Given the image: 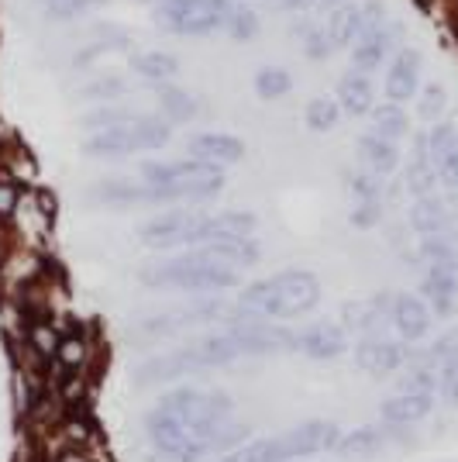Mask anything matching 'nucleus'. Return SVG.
I'll use <instances>...</instances> for the list:
<instances>
[{
	"instance_id": "obj_1",
	"label": "nucleus",
	"mask_w": 458,
	"mask_h": 462,
	"mask_svg": "<svg viewBox=\"0 0 458 462\" xmlns=\"http://www.w3.org/2000/svg\"><path fill=\"white\" fill-rule=\"evenodd\" d=\"M231 414L234 401L224 390L176 386L145 414V439L166 462H210L249 439V428Z\"/></svg>"
},
{
	"instance_id": "obj_2",
	"label": "nucleus",
	"mask_w": 458,
	"mask_h": 462,
	"mask_svg": "<svg viewBox=\"0 0 458 462\" xmlns=\"http://www.w3.org/2000/svg\"><path fill=\"white\" fill-rule=\"evenodd\" d=\"M234 359H245V356H242L238 338L231 335V328H224V331H210V335H200V338L172 348V352L145 359L142 366L134 369V383L138 386L172 383L179 376H193V373H204V369L228 366Z\"/></svg>"
},
{
	"instance_id": "obj_3",
	"label": "nucleus",
	"mask_w": 458,
	"mask_h": 462,
	"mask_svg": "<svg viewBox=\"0 0 458 462\" xmlns=\"http://www.w3.org/2000/svg\"><path fill=\"white\" fill-rule=\"evenodd\" d=\"M342 442V428L325 418H310L287 428V431H276L269 439H255L238 448H231L224 456H214L210 462H297L310 459V456H321V452H334Z\"/></svg>"
},
{
	"instance_id": "obj_4",
	"label": "nucleus",
	"mask_w": 458,
	"mask_h": 462,
	"mask_svg": "<svg viewBox=\"0 0 458 462\" xmlns=\"http://www.w3.org/2000/svg\"><path fill=\"white\" fill-rule=\"evenodd\" d=\"M321 280L310 270H283L266 280H255L238 293V308L262 321H287L317 308Z\"/></svg>"
},
{
	"instance_id": "obj_5",
	"label": "nucleus",
	"mask_w": 458,
	"mask_h": 462,
	"mask_svg": "<svg viewBox=\"0 0 458 462\" xmlns=\"http://www.w3.org/2000/svg\"><path fill=\"white\" fill-rule=\"evenodd\" d=\"M224 187L221 166H210L200 159L183 162H145L142 166V197L149 204L169 200H207Z\"/></svg>"
},
{
	"instance_id": "obj_6",
	"label": "nucleus",
	"mask_w": 458,
	"mask_h": 462,
	"mask_svg": "<svg viewBox=\"0 0 458 462\" xmlns=\"http://www.w3.org/2000/svg\"><path fill=\"white\" fill-rule=\"evenodd\" d=\"M142 283L152 290H187V293H221V290L238 287V270L210 259L207 252L190 249L187 255L172 259H155L142 266Z\"/></svg>"
},
{
	"instance_id": "obj_7",
	"label": "nucleus",
	"mask_w": 458,
	"mask_h": 462,
	"mask_svg": "<svg viewBox=\"0 0 458 462\" xmlns=\"http://www.w3.org/2000/svg\"><path fill=\"white\" fill-rule=\"evenodd\" d=\"M228 0H159L155 21L176 35H210L228 24Z\"/></svg>"
},
{
	"instance_id": "obj_8",
	"label": "nucleus",
	"mask_w": 458,
	"mask_h": 462,
	"mask_svg": "<svg viewBox=\"0 0 458 462\" xmlns=\"http://www.w3.org/2000/svg\"><path fill=\"white\" fill-rule=\"evenodd\" d=\"M200 228H204V214L200 211H166L152 221H145L138 238H142V245H149L155 252L197 249Z\"/></svg>"
},
{
	"instance_id": "obj_9",
	"label": "nucleus",
	"mask_w": 458,
	"mask_h": 462,
	"mask_svg": "<svg viewBox=\"0 0 458 462\" xmlns=\"http://www.w3.org/2000/svg\"><path fill=\"white\" fill-rule=\"evenodd\" d=\"M382 21H386V7L382 0H362V4H342L334 11V18L327 24V35H331V45H359V42L376 32Z\"/></svg>"
},
{
	"instance_id": "obj_10",
	"label": "nucleus",
	"mask_w": 458,
	"mask_h": 462,
	"mask_svg": "<svg viewBox=\"0 0 458 462\" xmlns=\"http://www.w3.org/2000/svg\"><path fill=\"white\" fill-rule=\"evenodd\" d=\"M389 310H393V293H376L365 300H348L342 308V328L348 331V338L355 335L362 338H380L386 325H389Z\"/></svg>"
},
{
	"instance_id": "obj_11",
	"label": "nucleus",
	"mask_w": 458,
	"mask_h": 462,
	"mask_svg": "<svg viewBox=\"0 0 458 462\" xmlns=\"http://www.w3.org/2000/svg\"><path fill=\"white\" fill-rule=\"evenodd\" d=\"M414 348L400 342V338H362L355 342V363L359 369H365L369 376H393V373H403V366L410 363Z\"/></svg>"
},
{
	"instance_id": "obj_12",
	"label": "nucleus",
	"mask_w": 458,
	"mask_h": 462,
	"mask_svg": "<svg viewBox=\"0 0 458 462\" xmlns=\"http://www.w3.org/2000/svg\"><path fill=\"white\" fill-rule=\"evenodd\" d=\"M293 352H300L314 363H327L348 352V331L334 321H314V325L293 331Z\"/></svg>"
},
{
	"instance_id": "obj_13",
	"label": "nucleus",
	"mask_w": 458,
	"mask_h": 462,
	"mask_svg": "<svg viewBox=\"0 0 458 462\" xmlns=\"http://www.w3.org/2000/svg\"><path fill=\"white\" fill-rule=\"evenodd\" d=\"M431 308L424 304V297L414 293H393V310H389V328L397 331V338L414 346L431 331Z\"/></svg>"
},
{
	"instance_id": "obj_14",
	"label": "nucleus",
	"mask_w": 458,
	"mask_h": 462,
	"mask_svg": "<svg viewBox=\"0 0 458 462\" xmlns=\"http://www.w3.org/2000/svg\"><path fill=\"white\" fill-rule=\"evenodd\" d=\"M400 439V428H389V424H362L355 431H342V442H338V456L342 459H372L380 456L382 448Z\"/></svg>"
},
{
	"instance_id": "obj_15",
	"label": "nucleus",
	"mask_w": 458,
	"mask_h": 462,
	"mask_svg": "<svg viewBox=\"0 0 458 462\" xmlns=\"http://www.w3.org/2000/svg\"><path fill=\"white\" fill-rule=\"evenodd\" d=\"M427 152L438 180L448 190H458V128L452 125H435V132L427 135Z\"/></svg>"
},
{
	"instance_id": "obj_16",
	"label": "nucleus",
	"mask_w": 458,
	"mask_h": 462,
	"mask_svg": "<svg viewBox=\"0 0 458 462\" xmlns=\"http://www.w3.org/2000/svg\"><path fill=\"white\" fill-rule=\"evenodd\" d=\"M420 87V52L417 49H400L389 69H386V94L389 104H407L410 97H417Z\"/></svg>"
},
{
	"instance_id": "obj_17",
	"label": "nucleus",
	"mask_w": 458,
	"mask_h": 462,
	"mask_svg": "<svg viewBox=\"0 0 458 462\" xmlns=\"http://www.w3.org/2000/svg\"><path fill=\"white\" fill-rule=\"evenodd\" d=\"M400 39V24L397 21H382L376 32H369L359 45H352V62L359 73H372L376 66H382V59L393 52V45Z\"/></svg>"
},
{
	"instance_id": "obj_18",
	"label": "nucleus",
	"mask_w": 458,
	"mask_h": 462,
	"mask_svg": "<svg viewBox=\"0 0 458 462\" xmlns=\"http://www.w3.org/2000/svg\"><path fill=\"white\" fill-rule=\"evenodd\" d=\"M435 411V397L431 393H393L386 397L380 407V421L389 428H410V424L424 421Z\"/></svg>"
},
{
	"instance_id": "obj_19",
	"label": "nucleus",
	"mask_w": 458,
	"mask_h": 462,
	"mask_svg": "<svg viewBox=\"0 0 458 462\" xmlns=\"http://www.w3.org/2000/svg\"><path fill=\"white\" fill-rule=\"evenodd\" d=\"M187 149H190V159H200L210 166H231L245 155V142L224 132H204V135H193Z\"/></svg>"
},
{
	"instance_id": "obj_20",
	"label": "nucleus",
	"mask_w": 458,
	"mask_h": 462,
	"mask_svg": "<svg viewBox=\"0 0 458 462\" xmlns=\"http://www.w3.org/2000/svg\"><path fill=\"white\" fill-rule=\"evenodd\" d=\"M420 293H424V304L431 308V314H438V318L455 314V308H458V273L427 266L424 283H420Z\"/></svg>"
},
{
	"instance_id": "obj_21",
	"label": "nucleus",
	"mask_w": 458,
	"mask_h": 462,
	"mask_svg": "<svg viewBox=\"0 0 458 462\" xmlns=\"http://www.w3.org/2000/svg\"><path fill=\"white\" fill-rule=\"evenodd\" d=\"M410 228L417 231L420 238H438V235H455L452 225V208L441 197H417L410 208Z\"/></svg>"
},
{
	"instance_id": "obj_22",
	"label": "nucleus",
	"mask_w": 458,
	"mask_h": 462,
	"mask_svg": "<svg viewBox=\"0 0 458 462\" xmlns=\"http://www.w3.org/2000/svg\"><path fill=\"white\" fill-rule=\"evenodd\" d=\"M132 121H128V125H121V128H111V132L87 135V145H83L87 155H94V159H121V155L138 152V138H134Z\"/></svg>"
},
{
	"instance_id": "obj_23",
	"label": "nucleus",
	"mask_w": 458,
	"mask_h": 462,
	"mask_svg": "<svg viewBox=\"0 0 458 462\" xmlns=\"http://www.w3.org/2000/svg\"><path fill=\"white\" fill-rule=\"evenodd\" d=\"M424 359L431 363V369L438 373L441 380V393H444V386L455 380L458 373V325H452L444 335H438L431 346L424 348Z\"/></svg>"
},
{
	"instance_id": "obj_24",
	"label": "nucleus",
	"mask_w": 458,
	"mask_h": 462,
	"mask_svg": "<svg viewBox=\"0 0 458 462\" xmlns=\"http://www.w3.org/2000/svg\"><path fill=\"white\" fill-rule=\"evenodd\" d=\"M359 155H362L365 170L376 176H389L397 170V162H400V149H397V142H389V138H380L376 132H369L362 135L359 142Z\"/></svg>"
},
{
	"instance_id": "obj_25",
	"label": "nucleus",
	"mask_w": 458,
	"mask_h": 462,
	"mask_svg": "<svg viewBox=\"0 0 458 462\" xmlns=\"http://www.w3.org/2000/svg\"><path fill=\"white\" fill-rule=\"evenodd\" d=\"M200 252H207L210 259L224 263L231 270L238 266H255L259 263V242L255 238H221V242H210Z\"/></svg>"
},
{
	"instance_id": "obj_26",
	"label": "nucleus",
	"mask_w": 458,
	"mask_h": 462,
	"mask_svg": "<svg viewBox=\"0 0 458 462\" xmlns=\"http://www.w3.org/2000/svg\"><path fill=\"white\" fill-rule=\"evenodd\" d=\"M438 187V173L431 166V152H427V138H417V149H414V159L407 166V190L414 197H431Z\"/></svg>"
},
{
	"instance_id": "obj_27",
	"label": "nucleus",
	"mask_w": 458,
	"mask_h": 462,
	"mask_svg": "<svg viewBox=\"0 0 458 462\" xmlns=\"http://www.w3.org/2000/svg\"><path fill=\"white\" fill-rule=\"evenodd\" d=\"M338 107H344L348 115L372 111V83H369L365 73L352 69L348 77H342V83H338Z\"/></svg>"
},
{
	"instance_id": "obj_28",
	"label": "nucleus",
	"mask_w": 458,
	"mask_h": 462,
	"mask_svg": "<svg viewBox=\"0 0 458 462\" xmlns=\"http://www.w3.org/2000/svg\"><path fill=\"white\" fill-rule=\"evenodd\" d=\"M132 69L134 77L142 79H152V83H169L176 73H179V62H176V56H169V52H159V49H152V52H142V56L132 59Z\"/></svg>"
},
{
	"instance_id": "obj_29",
	"label": "nucleus",
	"mask_w": 458,
	"mask_h": 462,
	"mask_svg": "<svg viewBox=\"0 0 458 462\" xmlns=\"http://www.w3.org/2000/svg\"><path fill=\"white\" fill-rule=\"evenodd\" d=\"M407 115H403L400 104H382L372 111V132L380 138H389V142H400L407 135Z\"/></svg>"
},
{
	"instance_id": "obj_30",
	"label": "nucleus",
	"mask_w": 458,
	"mask_h": 462,
	"mask_svg": "<svg viewBox=\"0 0 458 462\" xmlns=\"http://www.w3.org/2000/svg\"><path fill=\"white\" fill-rule=\"evenodd\" d=\"M159 104H162V111H166L172 121H190V117L200 111L197 97L187 94V90H179V87H169V83L159 87Z\"/></svg>"
},
{
	"instance_id": "obj_31",
	"label": "nucleus",
	"mask_w": 458,
	"mask_h": 462,
	"mask_svg": "<svg viewBox=\"0 0 458 462\" xmlns=\"http://www.w3.org/2000/svg\"><path fill=\"white\" fill-rule=\"evenodd\" d=\"M132 128L138 138V149H162L172 138L169 121H162V117H134Z\"/></svg>"
},
{
	"instance_id": "obj_32",
	"label": "nucleus",
	"mask_w": 458,
	"mask_h": 462,
	"mask_svg": "<svg viewBox=\"0 0 458 462\" xmlns=\"http://www.w3.org/2000/svg\"><path fill=\"white\" fill-rule=\"evenodd\" d=\"M289 87H293V79L283 66H266L259 77H255V94L262 97V100H279V97L289 94Z\"/></svg>"
},
{
	"instance_id": "obj_33",
	"label": "nucleus",
	"mask_w": 458,
	"mask_h": 462,
	"mask_svg": "<svg viewBox=\"0 0 458 462\" xmlns=\"http://www.w3.org/2000/svg\"><path fill=\"white\" fill-rule=\"evenodd\" d=\"M231 32V39L234 42H252L259 35V14L252 11L249 4H242V7H231L228 14V24H224Z\"/></svg>"
},
{
	"instance_id": "obj_34",
	"label": "nucleus",
	"mask_w": 458,
	"mask_h": 462,
	"mask_svg": "<svg viewBox=\"0 0 458 462\" xmlns=\"http://www.w3.org/2000/svg\"><path fill=\"white\" fill-rule=\"evenodd\" d=\"M348 190H352V197H355V204H380L382 176L369 173V170H362V173H348Z\"/></svg>"
},
{
	"instance_id": "obj_35",
	"label": "nucleus",
	"mask_w": 458,
	"mask_h": 462,
	"mask_svg": "<svg viewBox=\"0 0 458 462\" xmlns=\"http://www.w3.org/2000/svg\"><path fill=\"white\" fill-rule=\"evenodd\" d=\"M132 117L124 115L121 107H96V111H90V115L83 117L79 125L90 132V135H96V132H111V128H121V125H128Z\"/></svg>"
},
{
	"instance_id": "obj_36",
	"label": "nucleus",
	"mask_w": 458,
	"mask_h": 462,
	"mask_svg": "<svg viewBox=\"0 0 458 462\" xmlns=\"http://www.w3.org/2000/svg\"><path fill=\"white\" fill-rule=\"evenodd\" d=\"M307 125H310L314 132H331V128L338 125V104L327 100V97L310 100V107H307Z\"/></svg>"
},
{
	"instance_id": "obj_37",
	"label": "nucleus",
	"mask_w": 458,
	"mask_h": 462,
	"mask_svg": "<svg viewBox=\"0 0 458 462\" xmlns=\"http://www.w3.org/2000/svg\"><path fill=\"white\" fill-rule=\"evenodd\" d=\"M124 94V83L117 77H100V79H90L83 90H79V97L83 100H114V97Z\"/></svg>"
},
{
	"instance_id": "obj_38",
	"label": "nucleus",
	"mask_w": 458,
	"mask_h": 462,
	"mask_svg": "<svg viewBox=\"0 0 458 462\" xmlns=\"http://www.w3.org/2000/svg\"><path fill=\"white\" fill-rule=\"evenodd\" d=\"M444 104H448L444 87H438V83H427V87H424V94H420V117L438 121L441 111H444Z\"/></svg>"
},
{
	"instance_id": "obj_39",
	"label": "nucleus",
	"mask_w": 458,
	"mask_h": 462,
	"mask_svg": "<svg viewBox=\"0 0 458 462\" xmlns=\"http://www.w3.org/2000/svg\"><path fill=\"white\" fill-rule=\"evenodd\" d=\"M100 0H59V4H49V18L52 21H69L87 14L90 7H96Z\"/></svg>"
},
{
	"instance_id": "obj_40",
	"label": "nucleus",
	"mask_w": 458,
	"mask_h": 462,
	"mask_svg": "<svg viewBox=\"0 0 458 462\" xmlns=\"http://www.w3.org/2000/svg\"><path fill=\"white\" fill-rule=\"evenodd\" d=\"M56 356L62 366H77L79 359H83V338H62L56 348Z\"/></svg>"
},
{
	"instance_id": "obj_41",
	"label": "nucleus",
	"mask_w": 458,
	"mask_h": 462,
	"mask_svg": "<svg viewBox=\"0 0 458 462\" xmlns=\"http://www.w3.org/2000/svg\"><path fill=\"white\" fill-rule=\"evenodd\" d=\"M382 214V204H355V211H352V225H359V228H372L376 221H380Z\"/></svg>"
},
{
	"instance_id": "obj_42",
	"label": "nucleus",
	"mask_w": 458,
	"mask_h": 462,
	"mask_svg": "<svg viewBox=\"0 0 458 462\" xmlns=\"http://www.w3.org/2000/svg\"><path fill=\"white\" fill-rule=\"evenodd\" d=\"M11 208H14V190L0 183V214H7Z\"/></svg>"
},
{
	"instance_id": "obj_43",
	"label": "nucleus",
	"mask_w": 458,
	"mask_h": 462,
	"mask_svg": "<svg viewBox=\"0 0 458 462\" xmlns=\"http://www.w3.org/2000/svg\"><path fill=\"white\" fill-rule=\"evenodd\" d=\"M289 11H310V7H321V0H283Z\"/></svg>"
},
{
	"instance_id": "obj_44",
	"label": "nucleus",
	"mask_w": 458,
	"mask_h": 462,
	"mask_svg": "<svg viewBox=\"0 0 458 462\" xmlns=\"http://www.w3.org/2000/svg\"><path fill=\"white\" fill-rule=\"evenodd\" d=\"M444 397H448V404H455L458 407V373H455V380L444 386Z\"/></svg>"
},
{
	"instance_id": "obj_45",
	"label": "nucleus",
	"mask_w": 458,
	"mask_h": 462,
	"mask_svg": "<svg viewBox=\"0 0 458 462\" xmlns=\"http://www.w3.org/2000/svg\"><path fill=\"white\" fill-rule=\"evenodd\" d=\"M49 4H59V0H49Z\"/></svg>"
}]
</instances>
